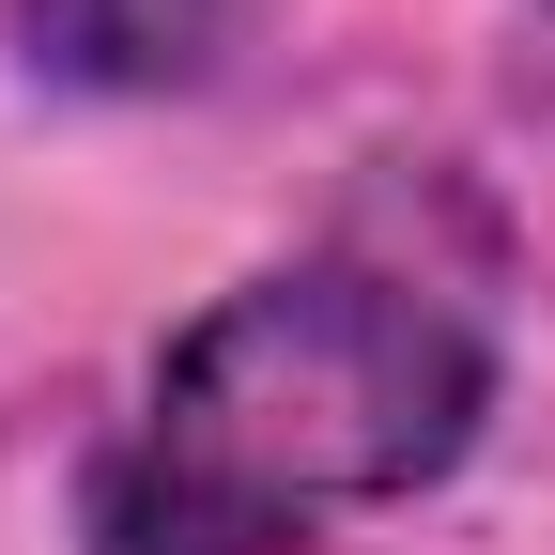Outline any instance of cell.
I'll use <instances>...</instances> for the list:
<instances>
[{"mask_svg":"<svg viewBox=\"0 0 555 555\" xmlns=\"http://www.w3.org/2000/svg\"><path fill=\"white\" fill-rule=\"evenodd\" d=\"M494 356L448 294L371 262L247 278L170 339L139 448L93 463V555H294L324 509H386L448 478Z\"/></svg>","mask_w":555,"mask_h":555,"instance_id":"cell-1","label":"cell"},{"mask_svg":"<svg viewBox=\"0 0 555 555\" xmlns=\"http://www.w3.org/2000/svg\"><path fill=\"white\" fill-rule=\"evenodd\" d=\"M16 31L47 78H108V93H170L217 62L232 0H16Z\"/></svg>","mask_w":555,"mask_h":555,"instance_id":"cell-2","label":"cell"}]
</instances>
